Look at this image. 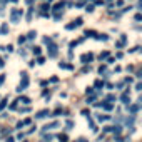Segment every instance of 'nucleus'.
I'll list each match as a JSON object with an SVG mask.
<instances>
[{"instance_id": "f257e3e1", "label": "nucleus", "mask_w": 142, "mask_h": 142, "mask_svg": "<svg viewBox=\"0 0 142 142\" xmlns=\"http://www.w3.org/2000/svg\"><path fill=\"white\" fill-rule=\"evenodd\" d=\"M27 85H28V75L24 72V74H22V82H20V87L17 89V90H19V92L25 90V89H27Z\"/></svg>"}, {"instance_id": "f03ea898", "label": "nucleus", "mask_w": 142, "mask_h": 142, "mask_svg": "<svg viewBox=\"0 0 142 142\" xmlns=\"http://www.w3.org/2000/svg\"><path fill=\"white\" fill-rule=\"evenodd\" d=\"M94 59V55L92 54H84L82 57H80V60H82V64H89V62H90Z\"/></svg>"}, {"instance_id": "7ed1b4c3", "label": "nucleus", "mask_w": 142, "mask_h": 142, "mask_svg": "<svg viewBox=\"0 0 142 142\" xmlns=\"http://www.w3.org/2000/svg\"><path fill=\"white\" fill-rule=\"evenodd\" d=\"M120 100H122V104H129V102H130V95H129V92H124V94L120 95Z\"/></svg>"}, {"instance_id": "20e7f679", "label": "nucleus", "mask_w": 142, "mask_h": 142, "mask_svg": "<svg viewBox=\"0 0 142 142\" xmlns=\"http://www.w3.org/2000/svg\"><path fill=\"white\" fill-rule=\"evenodd\" d=\"M55 127H60V122H52V124H47V126L44 127V130H49V129H55Z\"/></svg>"}, {"instance_id": "39448f33", "label": "nucleus", "mask_w": 142, "mask_h": 142, "mask_svg": "<svg viewBox=\"0 0 142 142\" xmlns=\"http://www.w3.org/2000/svg\"><path fill=\"white\" fill-rule=\"evenodd\" d=\"M49 49H50V50H49V57H55V55H57V47H55V45H50Z\"/></svg>"}, {"instance_id": "423d86ee", "label": "nucleus", "mask_w": 142, "mask_h": 142, "mask_svg": "<svg viewBox=\"0 0 142 142\" xmlns=\"http://www.w3.org/2000/svg\"><path fill=\"white\" fill-rule=\"evenodd\" d=\"M47 115H50V112L45 109V110H40V112L37 114V119H44V117H47Z\"/></svg>"}, {"instance_id": "0eeeda50", "label": "nucleus", "mask_w": 142, "mask_h": 142, "mask_svg": "<svg viewBox=\"0 0 142 142\" xmlns=\"http://www.w3.org/2000/svg\"><path fill=\"white\" fill-rule=\"evenodd\" d=\"M102 107H104L105 110H112V109H114V104H110V102H105V104H102Z\"/></svg>"}, {"instance_id": "6e6552de", "label": "nucleus", "mask_w": 142, "mask_h": 142, "mask_svg": "<svg viewBox=\"0 0 142 142\" xmlns=\"http://www.w3.org/2000/svg\"><path fill=\"white\" fill-rule=\"evenodd\" d=\"M0 32H2V35H5V33L8 32V25H7V24H4V25H2V28H0Z\"/></svg>"}, {"instance_id": "1a4fd4ad", "label": "nucleus", "mask_w": 142, "mask_h": 142, "mask_svg": "<svg viewBox=\"0 0 142 142\" xmlns=\"http://www.w3.org/2000/svg\"><path fill=\"white\" fill-rule=\"evenodd\" d=\"M17 102H22V104H30V99H28V97H20Z\"/></svg>"}, {"instance_id": "9d476101", "label": "nucleus", "mask_w": 142, "mask_h": 142, "mask_svg": "<svg viewBox=\"0 0 142 142\" xmlns=\"http://www.w3.org/2000/svg\"><path fill=\"white\" fill-rule=\"evenodd\" d=\"M62 8H64V2H60V4H57V5H55V12H60Z\"/></svg>"}, {"instance_id": "9b49d317", "label": "nucleus", "mask_w": 142, "mask_h": 142, "mask_svg": "<svg viewBox=\"0 0 142 142\" xmlns=\"http://www.w3.org/2000/svg\"><path fill=\"white\" fill-rule=\"evenodd\" d=\"M65 127H67V129H72V127H74V122H72V120H67V122H65Z\"/></svg>"}, {"instance_id": "f8f14e48", "label": "nucleus", "mask_w": 142, "mask_h": 142, "mask_svg": "<svg viewBox=\"0 0 142 142\" xmlns=\"http://www.w3.org/2000/svg\"><path fill=\"white\" fill-rule=\"evenodd\" d=\"M59 67H60V69H72V65H70V64H59Z\"/></svg>"}, {"instance_id": "ddd939ff", "label": "nucleus", "mask_w": 142, "mask_h": 142, "mask_svg": "<svg viewBox=\"0 0 142 142\" xmlns=\"http://www.w3.org/2000/svg\"><path fill=\"white\" fill-rule=\"evenodd\" d=\"M32 50H33V54H35V55H40V47H33Z\"/></svg>"}, {"instance_id": "4468645a", "label": "nucleus", "mask_w": 142, "mask_h": 142, "mask_svg": "<svg viewBox=\"0 0 142 142\" xmlns=\"http://www.w3.org/2000/svg\"><path fill=\"white\" fill-rule=\"evenodd\" d=\"M126 124H127V126H129V124L132 126V124H134V117H127V119H126Z\"/></svg>"}, {"instance_id": "2eb2a0df", "label": "nucleus", "mask_w": 142, "mask_h": 142, "mask_svg": "<svg viewBox=\"0 0 142 142\" xmlns=\"http://www.w3.org/2000/svg\"><path fill=\"white\" fill-rule=\"evenodd\" d=\"M35 35H37V33H35V32L32 30V32H28V35H27V39H30V40H32V39L35 37Z\"/></svg>"}, {"instance_id": "dca6fc26", "label": "nucleus", "mask_w": 142, "mask_h": 142, "mask_svg": "<svg viewBox=\"0 0 142 142\" xmlns=\"http://www.w3.org/2000/svg\"><path fill=\"white\" fill-rule=\"evenodd\" d=\"M107 55H109V52H104V54H100V60H102V59H107Z\"/></svg>"}, {"instance_id": "f3484780", "label": "nucleus", "mask_w": 142, "mask_h": 142, "mask_svg": "<svg viewBox=\"0 0 142 142\" xmlns=\"http://www.w3.org/2000/svg\"><path fill=\"white\" fill-rule=\"evenodd\" d=\"M99 72H100V74H105V72H107V69H105V67H100Z\"/></svg>"}, {"instance_id": "a211bd4d", "label": "nucleus", "mask_w": 142, "mask_h": 142, "mask_svg": "<svg viewBox=\"0 0 142 142\" xmlns=\"http://www.w3.org/2000/svg\"><path fill=\"white\" fill-rule=\"evenodd\" d=\"M102 85H104L102 80H97V82H95V87H102Z\"/></svg>"}, {"instance_id": "6ab92c4d", "label": "nucleus", "mask_w": 142, "mask_h": 142, "mask_svg": "<svg viewBox=\"0 0 142 142\" xmlns=\"http://www.w3.org/2000/svg\"><path fill=\"white\" fill-rule=\"evenodd\" d=\"M5 102H7V99H5L4 102H0V109H4V107H5Z\"/></svg>"}, {"instance_id": "aec40b11", "label": "nucleus", "mask_w": 142, "mask_h": 142, "mask_svg": "<svg viewBox=\"0 0 142 142\" xmlns=\"http://www.w3.org/2000/svg\"><path fill=\"white\" fill-rule=\"evenodd\" d=\"M4 80H5V75H0V85L4 84Z\"/></svg>"}, {"instance_id": "412c9836", "label": "nucleus", "mask_w": 142, "mask_h": 142, "mask_svg": "<svg viewBox=\"0 0 142 142\" xmlns=\"http://www.w3.org/2000/svg\"><path fill=\"white\" fill-rule=\"evenodd\" d=\"M4 65H5V64H4V60H2V59H0V69H2Z\"/></svg>"}, {"instance_id": "4be33fe9", "label": "nucleus", "mask_w": 142, "mask_h": 142, "mask_svg": "<svg viewBox=\"0 0 142 142\" xmlns=\"http://www.w3.org/2000/svg\"><path fill=\"white\" fill-rule=\"evenodd\" d=\"M7 142H13V137H8V139H7Z\"/></svg>"}, {"instance_id": "5701e85b", "label": "nucleus", "mask_w": 142, "mask_h": 142, "mask_svg": "<svg viewBox=\"0 0 142 142\" xmlns=\"http://www.w3.org/2000/svg\"><path fill=\"white\" fill-rule=\"evenodd\" d=\"M77 142H87V140H85V139H79Z\"/></svg>"}]
</instances>
